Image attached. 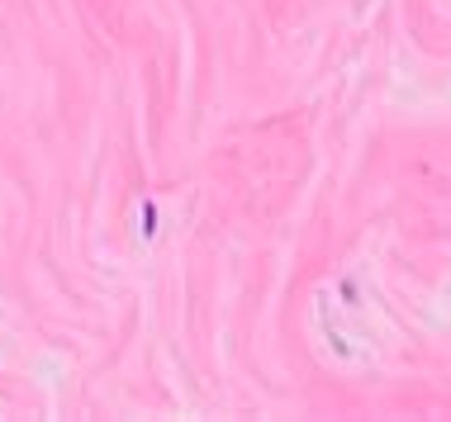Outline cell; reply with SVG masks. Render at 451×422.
Instances as JSON below:
<instances>
[]
</instances>
